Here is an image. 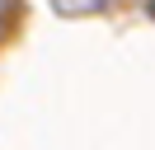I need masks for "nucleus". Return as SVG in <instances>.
Instances as JSON below:
<instances>
[{"label": "nucleus", "mask_w": 155, "mask_h": 150, "mask_svg": "<svg viewBox=\"0 0 155 150\" xmlns=\"http://www.w3.org/2000/svg\"><path fill=\"white\" fill-rule=\"evenodd\" d=\"M104 5L108 0H52V9H61V14H94Z\"/></svg>", "instance_id": "f257e3e1"}]
</instances>
